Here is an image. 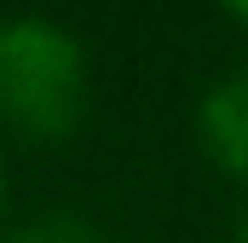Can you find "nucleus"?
Returning a JSON list of instances; mask_svg holds the SVG:
<instances>
[{
	"mask_svg": "<svg viewBox=\"0 0 248 243\" xmlns=\"http://www.w3.org/2000/svg\"><path fill=\"white\" fill-rule=\"evenodd\" d=\"M87 110L81 41L35 12L0 17V122L29 139H63Z\"/></svg>",
	"mask_w": 248,
	"mask_h": 243,
	"instance_id": "1",
	"label": "nucleus"
},
{
	"mask_svg": "<svg viewBox=\"0 0 248 243\" xmlns=\"http://www.w3.org/2000/svg\"><path fill=\"white\" fill-rule=\"evenodd\" d=\"M196 133H202V151L214 156V168H225L231 180H248V69L202 93Z\"/></svg>",
	"mask_w": 248,
	"mask_h": 243,
	"instance_id": "2",
	"label": "nucleus"
},
{
	"mask_svg": "<svg viewBox=\"0 0 248 243\" xmlns=\"http://www.w3.org/2000/svg\"><path fill=\"white\" fill-rule=\"evenodd\" d=\"M6 243H104V238H98V226H93L87 214H75V208H46V214L23 220L17 232H6Z\"/></svg>",
	"mask_w": 248,
	"mask_h": 243,
	"instance_id": "3",
	"label": "nucleus"
},
{
	"mask_svg": "<svg viewBox=\"0 0 248 243\" xmlns=\"http://www.w3.org/2000/svg\"><path fill=\"white\" fill-rule=\"evenodd\" d=\"M219 6H225V12H231L237 23H248V0H219Z\"/></svg>",
	"mask_w": 248,
	"mask_h": 243,
	"instance_id": "4",
	"label": "nucleus"
},
{
	"mask_svg": "<svg viewBox=\"0 0 248 243\" xmlns=\"http://www.w3.org/2000/svg\"><path fill=\"white\" fill-rule=\"evenodd\" d=\"M231 243H248V208H243V220H237V232H231Z\"/></svg>",
	"mask_w": 248,
	"mask_h": 243,
	"instance_id": "5",
	"label": "nucleus"
}]
</instances>
